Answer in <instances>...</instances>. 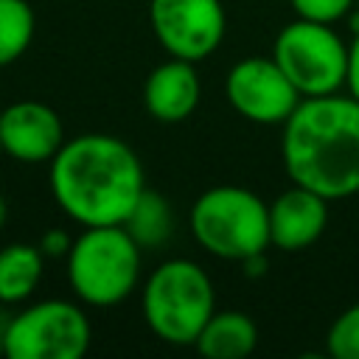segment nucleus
Returning <instances> with one entry per match:
<instances>
[{
  "mask_svg": "<svg viewBox=\"0 0 359 359\" xmlns=\"http://www.w3.org/2000/svg\"><path fill=\"white\" fill-rule=\"evenodd\" d=\"M143 188L140 157L107 132L70 137L50 160V194L62 213L81 227L123 224Z\"/></svg>",
  "mask_w": 359,
  "mask_h": 359,
  "instance_id": "1",
  "label": "nucleus"
},
{
  "mask_svg": "<svg viewBox=\"0 0 359 359\" xmlns=\"http://www.w3.org/2000/svg\"><path fill=\"white\" fill-rule=\"evenodd\" d=\"M280 157L294 185L328 202L359 194V101L348 93L300 98L283 121Z\"/></svg>",
  "mask_w": 359,
  "mask_h": 359,
  "instance_id": "2",
  "label": "nucleus"
},
{
  "mask_svg": "<svg viewBox=\"0 0 359 359\" xmlns=\"http://www.w3.org/2000/svg\"><path fill=\"white\" fill-rule=\"evenodd\" d=\"M140 244L123 224L84 227L65 255L67 283L76 300L95 309L123 303L140 280Z\"/></svg>",
  "mask_w": 359,
  "mask_h": 359,
  "instance_id": "3",
  "label": "nucleus"
},
{
  "mask_svg": "<svg viewBox=\"0 0 359 359\" xmlns=\"http://www.w3.org/2000/svg\"><path fill=\"white\" fill-rule=\"evenodd\" d=\"M143 320L168 345H194L216 311L210 275L191 258H168L151 269L140 294Z\"/></svg>",
  "mask_w": 359,
  "mask_h": 359,
  "instance_id": "4",
  "label": "nucleus"
},
{
  "mask_svg": "<svg viewBox=\"0 0 359 359\" xmlns=\"http://www.w3.org/2000/svg\"><path fill=\"white\" fill-rule=\"evenodd\" d=\"M196 244L222 261L264 255L269 241V205L241 185H213L191 205Z\"/></svg>",
  "mask_w": 359,
  "mask_h": 359,
  "instance_id": "5",
  "label": "nucleus"
},
{
  "mask_svg": "<svg viewBox=\"0 0 359 359\" xmlns=\"http://www.w3.org/2000/svg\"><path fill=\"white\" fill-rule=\"evenodd\" d=\"M272 59L303 98L331 95L345 87L348 45L328 22L297 17L272 42Z\"/></svg>",
  "mask_w": 359,
  "mask_h": 359,
  "instance_id": "6",
  "label": "nucleus"
},
{
  "mask_svg": "<svg viewBox=\"0 0 359 359\" xmlns=\"http://www.w3.org/2000/svg\"><path fill=\"white\" fill-rule=\"evenodd\" d=\"M90 339V320L73 300H39L3 325L8 359H81Z\"/></svg>",
  "mask_w": 359,
  "mask_h": 359,
  "instance_id": "7",
  "label": "nucleus"
},
{
  "mask_svg": "<svg viewBox=\"0 0 359 359\" xmlns=\"http://www.w3.org/2000/svg\"><path fill=\"white\" fill-rule=\"evenodd\" d=\"M149 22L168 56L194 65L208 59L227 31L222 0H149Z\"/></svg>",
  "mask_w": 359,
  "mask_h": 359,
  "instance_id": "8",
  "label": "nucleus"
},
{
  "mask_svg": "<svg viewBox=\"0 0 359 359\" xmlns=\"http://www.w3.org/2000/svg\"><path fill=\"white\" fill-rule=\"evenodd\" d=\"M224 98L241 118L252 123L283 126L303 95L272 56H247L227 70Z\"/></svg>",
  "mask_w": 359,
  "mask_h": 359,
  "instance_id": "9",
  "label": "nucleus"
},
{
  "mask_svg": "<svg viewBox=\"0 0 359 359\" xmlns=\"http://www.w3.org/2000/svg\"><path fill=\"white\" fill-rule=\"evenodd\" d=\"M0 137L17 163H50L65 143V126L53 107L25 98L0 112Z\"/></svg>",
  "mask_w": 359,
  "mask_h": 359,
  "instance_id": "10",
  "label": "nucleus"
},
{
  "mask_svg": "<svg viewBox=\"0 0 359 359\" xmlns=\"http://www.w3.org/2000/svg\"><path fill=\"white\" fill-rule=\"evenodd\" d=\"M328 224V199L294 185L269 202V241L283 252L311 247Z\"/></svg>",
  "mask_w": 359,
  "mask_h": 359,
  "instance_id": "11",
  "label": "nucleus"
},
{
  "mask_svg": "<svg viewBox=\"0 0 359 359\" xmlns=\"http://www.w3.org/2000/svg\"><path fill=\"white\" fill-rule=\"evenodd\" d=\"M202 95L194 62L168 56L143 81V107L160 123H180L194 115Z\"/></svg>",
  "mask_w": 359,
  "mask_h": 359,
  "instance_id": "12",
  "label": "nucleus"
},
{
  "mask_svg": "<svg viewBox=\"0 0 359 359\" xmlns=\"http://www.w3.org/2000/svg\"><path fill=\"white\" fill-rule=\"evenodd\" d=\"M258 345V325L250 314L224 309L213 311L202 325L194 348L208 359H244Z\"/></svg>",
  "mask_w": 359,
  "mask_h": 359,
  "instance_id": "13",
  "label": "nucleus"
},
{
  "mask_svg": "<svg viewBox=\"0 0 359 359\" xmlns=\"http://www.w3.org/2000/svg\"><path fill=\"white\" fill-rule=\"evenodd\" d=\"M42 269H45V255L39 247L25 241H14L3 247L0 250V303L14 306L28 300L42 280Z\"/></svg>",
  "mask_w": 359,
  "mask_h": 359,
  "instance_id": "14",
  "label": "nucleus"
},
{
  "mask_svg": "<svg viewBox=\"0 0 359 359\" xmlns=\"http://www.w3.org/2000/svg\"><path fill=\"white\" fill-rule=\"evenodd\" d=\"M123 227L140 244V250L163 247L174 230V219H171V208H168L165 196L151 188H143V194L132 205L129 216L123 219Z\"/></svg>",
  "mask_w": 359,
  "mask_h": 359,
  "instance_id": "15",
  "label": "nucleus"
},
{
  "mask_svg": "<svg viewBox=\"0 0 359 359\" xmlns=\"http://www.w3.org/2000/svg\"><path fill=\"white\" fill-rule=\"evenodd\" d=\"M36 17L28 0H0V67L17 62L34 39Z\"/></svg>",
  "mask_w": 359,
  "mask_h": 359,
  "instance_id": "16",
  "label": "nucleus"
},
{
  "mask_svg": "<svg viewBox=\"0 0 359 359\" xmlns=\"http://www.w3.org/2000/svg\"><path fill=\"white\" fill-rule=\"evenodd\" d=\"M325 351L334 359H359V303L348 306L328 328Z\"/></svg>",
  "mask_w": 359,
  "mask_h": 359,
  "instance_id": "17",
  "label": "nucleus"
},
{
  "mask_svg": "<svg viewBox=\"0 0 359 359\" xmlns=\"http://www.w3.org/2000/svg\"><path fill=\"white\" fill-rule=\"evenodd\" d=\"M292 11L303 20H314V22H339L342 17H348L356 6V0H289Z\"/></svg>",
  "mask_w": 359,
  "mask_h": 359,
  "instance_id": "18",
  "label": "nucleus"
},
{
  "mask_svg": "<svg viewBox=\"0 0 359 359\" xmlns=\"http://www.w3.org/2000/svg\"><path fill=\"white\" fill-rule=\"evenodd\" d=\"M70 244H73V238L65 233V230H45L42 233V238H39V250H42V255H48V258H65L67 252H70Z\"/></svg>",
  "mask_w": 359,
  "mask_h": 359,
  "instance_id": "19",
  "label": "nucleus"
},
{
  "mask_svg": "<svg viewBox=\"0 0 359 359\" xmlns=\"http://www.w3.org/2000/svg\"><path fill=\"white\" fill-rule=\"evenodd\" d=\"M345 90L359 101V25L353 28V39L348 42V76H345Z\"/></svg>",
  "mask_w": 359,
  "mask_h": 359,
  "instance_id": "20",
  "label": "nucleus"
},
{
  "mask_svg": "<svg viewBox=\"0 0 359 359\" xmlns=\"http://www.w3.org/2000/svg\"><path fill=\"white\" fill-rule=\"evenodd\" d=\"M6 216H8V208H6V199H3V194H0V227L6 224Z\"/></svg>",
  "mask_w": 359,
  "mask_h": 359,
  "instance_id": "21",
  "label": "nucleus"
},
{
  "mask_svg": "<svg viewBox=\"0 0 359 359\" xmlns=\"http://www.w3.org/2000/svg\"><path fill=\"white\" fill-rule=\"evenodd\" d=\"M359 25V0H356V6H353V28Z\"/></svg>",
  "mask_w": 359,
  "mask_h": 359,
  "instance_id": "22",
  "label": "nucleus"
},
{
  "mask_svg": "<svg viewBox=\"0 0 359 359\" xmlns=\"http://www.w3.org/2000/svg\"><path fill=\"white\" fill-rule=\"evenodd\" d=\"M0 356H6V342H3V328H0Z\"/></svg>",
  "mask_w": 359,
  "mask_h": 359,
  "instance_id": "23",
  "label": "nucleus"
},
{
  "mask_svg": "<svg viewBox=\"0 0 359 359\" xmlns=\"http://www.w3.org/2000/svg\"><path fill=\"white\" fill-rule=\"evenodd\" d=\"M3 154H6V149H3V137H0V157H3Z\"/></svg>",
  "mask_w": 359,
  "mask_h": 359,
  "instance_id": "24",
  "label": "nucleus"
}]
</instances>
